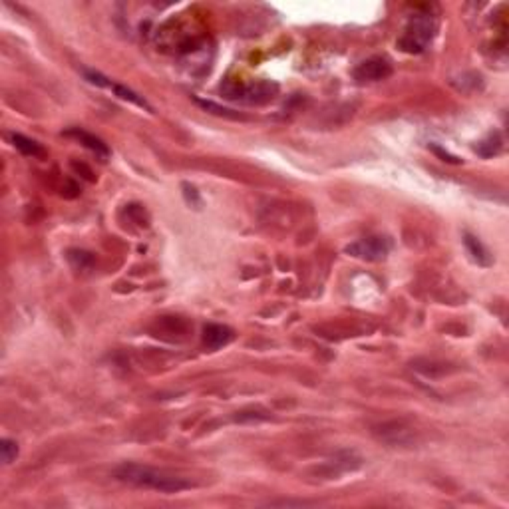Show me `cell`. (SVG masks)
Returning <instances> with one entry per match:
<instances>
[{
	"label": "cell",
	"mask_w": 509,
	"mask_h": 509,
	"mask_svg": "<svg viewBox=\"0 0 509 509\" xmlns=\"http://www.w3.org/2000/svg\"><path fill=\"white\" fill-rule=\"evenodd\" d=\"M114 476L121 483H128L133 488L155 489L161 493H177L191 488V481L181 476H173V474L150 468V466H141V464H121L116 468Z\"/></svg>",
	"instance_id": "obj_1"
},
{
	"label": "cell",
	"mask_w": 509,
	"mask_h": 509,
	"mask_svg": "<svg viewBox=\"0 0 509 509\" xmlns=\"http://www.w3.org/2000/svg\"><path fill=\"white\" fill-rule=\"evenodd\" d=\"M436 34V21L429 14H416L412 16L406 34L400 40V48L410 54H420L428 46Z\"/></svg>",
	"instance_id": "obj_2"
},
{
	"label": "cell",
	"mask_w": 509,
	"mask_h": 509,
	"mask_svg": "<svg viewBox=\"0 0 509 509\" xmlns=\"http://www.w3.org/2000/svg\"><path fill=\"white\" fill-rule=\"evenodd\" d=\"M221 92L225 94V98L243 102V104H267L277 96L279 86L273 82H257V84H249V86L225 84V86H221Z\"/></svg>",
	"instance_id": "obj_3"
},
{
	"label": "cell",
	"mask_w": 509,
	"mask_h": 509,
	"mask_svg": "<svg viewBox=\"0 0 509 509\" xmlns=\"http://www.w3.org/2000/svg\"><path fill=\"white\" fill-rule=\"evenodd\" d=\"M392 243L386 237H368V239H360L346 247V253L356 257V259L370 261V263H378L388 257Z\"/></svg>",
	"instance_id": "obj_4"
},
{
	"label": "cell",
	"mask_w": 509,
	"mask_h": 509,
	"mask_svg": "<svg viewBox=\"0 0 509 509\" xmlns=\"http://www.w3.org/2000/svg\"><path fill=\"white\" fill-rule=\"evenodd\" d=\"M84 78L94 84V86H98V88H106V90H111L118 98L126 102H131V104H136L138 108H143V110L151 111V106L148 102L143 100L141 96H138L136 92H131L130 88H126V86H120V84H116V82H111L110 78H106L104 74L100 72H94V70H84Z\"/></svg>",
	"instance_id": "obj_5"
},
{
	"label": "cell",
	"mask_w": 509,
	"mask_h": 509,
	"mask_svg": "<svg viewBox=\"0 0 509 509\" xmlns=\"http://www.w3.org/2000/svg\"><path fill=\"white\" fill-rule=\"evenodd\" d=\"M392 74V64L386 58H368L354 70V78L359 82H378Z\"/></svg>",
	"instance_id": "obj_6"
},
{
	"label": "cell",
	"mask_w": 509,
	"mask_h": 509,
	"mask_svg": "<svg viewBox=\"0 0 509 509\" xmlns=\"http://www.w3.org/2000/svg\"><path fill=\"white\" fill-rule=\"evenodd\" d=\"M64 136L66 138H74V140H78L84 146V148H88L90 151H94L98 158L102 160H108L110 158V150H108V146L100 140V138H96V136H92L90 131L86 130H80V128H70V130L64 131Z\"/></svg>",
	"instance_id": "obj_7"
},
{
	"label": "cell",
	"mask_w": 509,
	"mask_h": 509,
	"mask_svg": "<svg viewBox=\"0 0 509 509\" xmlns=\"http://www.w3.org/2000/svg\"><path fill=\"white\" fill-rule=\"evenodd\" d=\"M233 339H235V332H233L229 327H223V324H207V327L203 329V342H205V346L211 350L227 346Z\"/></svg>",
	"instance_id": "obj_8"
},
{
	"label": "cell",
	"mask_w": 509,
	"mask_h": 509,
	"mask_svg": "<svg viewBox=\"0 0 509 509\" xmlns=\"http://www.w3.org/2000/svg\"><path fill=\"white\" fill-rule=\"evenodd\" d=\"M464 245H466V249L469 251L471 259L476 261L478 265H481V267H489V265L493 263L489 251L483 247V243H481L478 237H474L471 233H466V235H464Z\"/></svg>",
	"instance_id": "obj_9"
},
{
	"label": "cell",
	"mask_w": 509,
	"mask_h": 509,
	"mask_svg": "<svg viewBox=\"0 0 509 509\" xmlns=\"http://www.w3.org/2000/svg\"><path fill=\"white\" fill-rule=\"evenodd\" d=\"M12 143H14V148L24 153V155H32V158H42L44 155V150H42V146L38 141L31 140V138H26V136H22V133H14L12 136Z\"/></svg>",
	"instance_id": "obj_10"
},
{
	"label": "cell",
	"mask_w": 509,
	"mask_h": 509,
	"mask_svg": "<svg viewBox=\"0 0 509 509\" xmlns=\"http://www.w3.org/2000/svg\"><path fill=\"white\" fill-rule=\"evenodd\" d=\"M66 259L70 263L74 269H90L92 265H94V261L96 257L92 255L90 251H82V249H70L66 253Z\"/></svg>",
	"instance_id": "obj_11"
},
{
	"label": "cell",
	"mask_w": 509,
	"mask_h": 509,
	"mask_svg": "<svg viewBox=\"0 0 509 509\" xmlns=\"http://www.w3.org/2000/svg\"><path fill=\"white\" fill-rule=\"evenodd\" d=\"M501 138H499V133H491L489 138H486L483 141H479L478 146H476V151H478L481 158H493V155H498L499 151H501Z\"/></svg>",
	"instance_id": "obj_12"
},
{
	"label": "cell",
	"mask_w": 509,
	"mask_h": 509,
	"mask_svg": "<svg viewBox=\"0 0 509 509\" xmlns=\"http://www.w3.org/2000/svg\"><path fill=\"white\" fill-rule=\"evenodd\" d=\"M0 451H2V461H4V464H11V461H14L16 456H18V446H16V442H12V439H2Z\"/></svg>",
	"instance_id": "obj_13"
},
{
	"label": "cell",
	"mask_w": 509,
	"mask_h": 509,
	"mask_svg": "<svg viewBox=\"0 0 509 509\" xmlns=\"http://www.w3.org/2000/svg\"><path fill=\"white\" fill-rule=\"evenodd\" d=\"M197 104H199L201 108H205L207 111H211V114H217V116H227V118H237V114H233V111L227 110V108H221V106L213 104V102L197 100Z\"/></svg>",
	"instance_id": "obj_14"
},
{
	"label": "cell",
	"mask_w": 509,
	"mask_h": 509,
	"mask_svg": "<svg viewBox=\"0 0 509 509\" xmlns=\"http://www.w3.org/2000/svg\"><path fill=\"white\" fill-rule=\"evenodd\" d=\"M432 150H434V153H438L439 158L444 161H448V163H459L458 158H454V155H449L448 151H444L442 148H438V146H432Z\"/></svg>",
	"instance_id": "obj_15"
}]
</instances>
